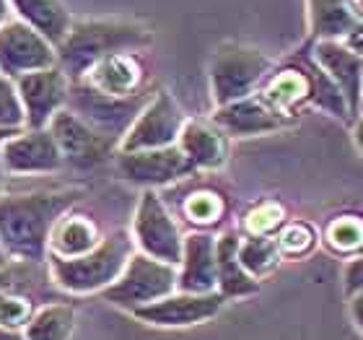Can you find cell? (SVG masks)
Returning a JSON list of instances; mask_svg holds the SVG:
<instances>
[{
	"label": "cell",
	"instance_id": "obj_41",
	"mask_svg": "<svg viewBox=\"0 0 363 340\" xmlns=\"http://www.w3.org/2000/svg\"><path fill=\"white\" fill-rule=\"evenodd\" d=\"M16 133H21V130H0V143H3V141H8L11 136H16Z\"/></svg>",
	"mask_w": 363,
	"mask_h": 340
},
{
	"label": "cell",
	"instance_id": "obj_31",
	"mask_svg": "<svg viewBox=\"0 0 363 340\" xmlns=\"http://www.w3.org/2000/svg\"><path fill=\"white\" fill-rule=\"evenodd\" d=\"M286 224V208L280 203H257L244 216V229L250 236H275Z\"/></svg>",
	"mask_w": 363,
	"mask_h": 340
},
{
	"label": "cell",
	"instance_id": "obj_42",
	"mask_svg": "<svg viewBox=\"0 0 363 340\" xmlns=\"http://www.w3.org/2000/svg\"><path fill=\"white\" fill-rule=\"evenodd\" d=\"M358 117H363V102H361V109H358Z\"/></svg>",
	"mask_w": 363,
	"mask_h": 340
},
{
	"label": "cell",
	"instance_id": "obj_28",
	"mask_svg": "<svg viewBox=\"0 0 363 340\" xmlns=\"http://www.w3.org/2000/svg\"><path fill=\"white\" fill-rule=\"evenodd\" d=\"M306 70H309V78H311V106L325 109L327 114H333L337 120H356V114H353V109H350V104H348V99H345V94L335 86L333 78L327 76L314 60L306 62Z\"/></svg>",
	"mask_w": 363,
	"mask_h": 340
},
{
	"label": "cell",
	"instance_id": "obj_2",
	"mask_svg": "<svg viewBox=\"0 0 363 340\" xmlns=\"http://www.w3.org/2000/svg\"><path fill=\"white\" fill-rule=\"evenodd\" d=\"M151 42V29L130 18H78L57 47V65L70 81H84L101 60L120 53H140Z\"/></svg>",
	"mask_w": 363,
	"mask_h": 340
},
{
	"label": "cell",
	"instance_id": "obj_37",
	"mask_svg": "<svg viewBox=\"0 0 363 340\" xmlns=\"http://www.w3.org/2000/svg\"><path fill=\"white\" fill-rule=\"evenodd\" d=\"M13 18V11H11V3L8 0H0V29L6 26L8 21Z\"/></svg>",
	"mask_w": 363,
	"mask_h": 340
},
{
	"label": "cell",
	"instance_id": "obj_40",
	"mask_svg": "<svg viewBox=\"0 0 363 340\" xmlns=\"http://www.w3.org/2000/svg\"><path fill=\"white\" fill-rule=\"evenodd\" d=\"M0 340H23V335H13V333H6V330H0Z\"/></svg>",
	"mask_w": 363,
	"mask_h": 340
},
{
	"label": "cell",
	"instance_id": "obj_9",
	"mask_svg": "<svg viewBox=\"0 0 363 340\" xmlns=\"http://www.w3.org/2000/svg\"><path fill=\"white\" fill-rule=\"evenodd\" d=\"M184 114L179 104L169 91L159 89L153 94L135 125L128 130V136L122 138L120 151H153V148H169L179 143L182 128H184Z\"/></svg>",
	"mask_w": 363,
	"mask_h": 340
},
{
	"label": "cell",
	"instance_id": "obj_6",
	"mask_svg": "<svg viewBox=\"0 0 363 340\" xmlns=\"http://www.w3.org/2000/svg\"><path fill=\"white\" fill-rule=\"evenodd\" d=\"M177 286H179L177 265L161 263L143 252H135L120 278L106 291H101V299L125 312H135L140 307H148V304L172 296Z\"/></svg>",
	"mask_w": 363,
	"mask_h": 340
},
{
	"label": "cell",
	"instance_id": "obj_30",
	"mask_svg": "<svg viewBox=\"0 0 363 340\" xmlns=\"http://www.w3.org/2000/svg\"><path fill=\"white\" fill-rule=\"evenodd\" d=\"M272 239L283 257H306L317 247V231L306 221H286Z\"/></svg>",
	"mask_w": 363,
	"mask_h": 340
},
{
	"label": "cell",
	"instance_id": "obj_26",
	"mask_svg": "<svg viewBox=\"0 0 363 340\" xmlns=\"http://www.w3.org/2000/svg\"><path fill=\"white\" fill-rule=\"evenodd\" d=\"M322 239L342 260L363 255V216H358V213L335 216V219L327 221Z\"/></svg>",
	"mask_w": 363,
	"mask_h": 340
},
{
	"label": "cell",
	"instance_id": "obj_7",
	"mask_svg": "<svg viewBox=\"0 0 363 340\" xmlns=\"http://www.w3.org/2000/svg\"><path fill=\"white\" fill-rule=\"evenodd\" d=\"M133 239H135L138 252L179 268L182 252H184V234L174 213L169 211L164 197L156 190H143L138 197L135 216H133Z\"/></svg>",
	"mask_w": 363,
	"mask_h": 340
},
{
	"label": "cell",
	"instance_id": "obj_23",
	"mask_svg": "<svg viewBox=\"0 0 363 340\" xmlns=\"http://www.w3.org/2000/svg\"><path fill=\"white\" fill-rule=\"evenodd\" d=\"M239 242L242 236L236 231H223L218 236V247H216V257H218V294L231 302V299H244L259 291V280L255 275L244 270V265L239 263Z\"/></svg>",
	"mask_w": 363,
	"mask_h": 340
},
{
	"label": "cell",
	"instance_id": "obj_35",
	"mask_svg": "<svg viewBox=\"0 0 363 340\" xmlns=\"http://www.w3.org/2000/svg\"><path fill=\"white\" fill-rule=\"evenodd\" d=\"M345 45L353 47V50H356V53L363 57V21H361V26H358V29L353 31L348 39H345Z\"/></svg>",
	"mask_w": 363,
	"mask_h": 340
},
{
	"label": "cell",
	"instance_id": "obj_10",
	"mask_svg": "<svg viewBox=\"0 0 363 340\" xmlns=\"http://www.w3.org/2000/svg\"><path fill=\"white\" fill-rule=\"evenodd\" d=\"M50 133H52L57 146H60L65 164L76 169L101 167L104 161H109L120 151L117 141L101 136L99 130L86 125L78 114L70 112L68 106L60 114H55V120L50 122Z\"/></svg>",
	"mask_w": 363,
	"mask_h": 340
},
{
	"label": "cell",
	"instance_id": "obj_25",
	"mask_svg": "<svg viewBox=\"0 0 363 340\" xmlns=\"http://www.w3.org/2000/svg\"><path fill=\"white\" fill-rule=\"evenodd\" d=\"M76 330V307L65 302L45 304L23 327V340H70Z\"/></svg>",
	"mask_w": 363,
	"mask_h": 340
},
{
	"label": "cell",
	"instance_id": "obj_5",
	"mask_svg": "<svg viewBox=\"0 0 363 340\" xmlns=\"http://www.w3.org/2000/svg\"><path fill=\"white\" fill-rule=\"evenodd\" d=\"M153 94L156 91L145 89L135 97H109V94H101L94 86H89L86 81H70L68 109L78 114L86 125L99 130L101 136L122 143V138L135 125V120L148 106Z\"/></svg>",
	"mask_w": 363,
	"mask_h": 340
},
{
	"label": "cell",
	"instance_id": "obj_29",
	"mask_svg": "<svg viewBox=\"0 0 363 340\" xmlns=\"http://www.w3.org/2000/svg\"><path fill=\"white\" fill-rule=\"evenodd\" d=\"M283 255H280L278 244L272 236H242L239 242V263L244 265V270L255 275V278H265L280 265Z\"/></svg>",
	"mask_w": 363,
	"mask_h": 340
},
{
	"label": "cell",
	"instance_id": "obj_14",
	"mask_svg": "<svg viewBox=\"0 0 363 340\" xmlns=\"http://www.w3.org/2000/svg\"><path fill=\"white\" fill-rule=\"evenodd\" d=\"M213 122L218 125L228 138H252V136H267V133H278L283 128L294 125V117L283 114L280 109L267 102L262 94H252L247 99H239L234 104L216 106Z\"/></svg>",
	"mask_w": 363,
	"mask_h": 340
},
{
	"label": "cell",
	"instance_id": "obj_19",
	"mask_svg": "<svg viewBox=\"0 0 363 340\" xmlns=\"http://www.w3.org/2000/svg\"><path fill=\"white\" fill-rule=\"evenodd\" d=\"M177 146L187 156L192 172H216L228 161V136L213 120H187Z\"/></svg>",
	"mask_w": 363,
	"mask_h": 340
},
{
	"label": "cell",
	"instance_id": "obj_24",
	"mask_svg": "<svg viewBox=\"0 0 363 340\" xmlns=\"http://www.w3.org/2000/svg\"><path fill=\"white\" fill-rule=\"evenodd\" d=\"M104 236L99 234L96 224L89 216L81 213H65L60 219V224L55 226L52 239H50V257H81L86 252H91L94 247H99Z\"/></svg>",
	"mask_w": 363,
	"mask_h": 340
},
{
	"label": "cell",
	"instance_id": "obj_12",
	"mask_svg": "<svg viewBox=\"0 0 363 340\" xmlns=\"http://www.w3.org/2000/svg\"><path fill=\"white\" fill-rule=\"evenodd\" d=\"M117 172L122 180H128L130 185H138L143 190L164 187V185H172L182 177L195 174L179 146L133 153L117 151Z\"/></svg>",
	"mask_w": 363,
	"mask_h": 340
},
{
	"label": "cell",
	"instance_id": "obj_32",
	"mask_svg": "<svg viewBox=\"0 0 363 340\" xmlns=\"http://www.w3.org/2000/svg\"><path fill=\"white\" fill-rule=\"evenodd\" d=\"M0 130H26V112L16 81L0 76Z\"/></svg>",
	"mask_w": 363,
	"mask_h": 340
},
{
	"label": "cell",
	"instance_id": "obj_1",
	"mask_svg": "<svg viewBox=\"0 0 363 340\" xmlns=\"http://www.w3.org/2000/svg\"><path fill=\"white\" fill-rule=\"evenodd\" d=\"M78 190H39L0 197V244L16 263L50 260L55 226L78 200Z\"/></svg>",
	"mask_w": 363,
	"mask_h": 340
},
{
	"label": "cell",
	"instance_id": "obj_34",
	"mask_svg": "<svg viewBox=\"0 0 363 340\" xmlns=\"http://www.w3.org/2000/svg\"><path fill=\"white\" fill-rule=\"evenodd\" d=\"M348 309H350V317H353V322H356V327H358V333L363 335V291H358L356 296H350Z\"/></svg>",
	"mask_w": 363,
	"mask_h": 340
},
{
	"label": "cell",
	"instance_id": "obj_17",
	"mask_svg": "<svg viewBox=\"0 0 363 340\" xmlns=\"http://www.w3.org/2000/svg\"><path fill=\"white\" fill-rule=\"evenodd\" d=\"M311 60L333 78L335 86L345 94L350 109L358 117L363 102V57L345 42H314Z\"/></svg>",
	"mask_w": 363,
	"mask_h": 340
},
{
	"label": "cell",
	"instance_id": "obj_43",
	"mask_svg": "<svg viewBox=\"0 0 363 340\" xmlns=\"http://www.w3.org/2000/svg\"><path fill=\"white\" fill-rule=\"evenodd\" d=\"M358 6H361V11H363V0H358Z\"/></svg>",
	"mask_w": 363,
	"mask_h": 340
},
{
	"label": "cell",
	"instance_id": "obj_16",
	"mask_svg": "<svg viewBox=\"0 0 363 340\" xmlns=\"http://www.w3.org/2000/svg\"><path fill=\"white\" fill-rule=\"evenodd\" d=\"M218 236L211 231H192L184 236V252L179 263V286L184 294H213L218 291Z\"/></svg>",
	"mask_w": 363,
	"mask_h": 340
},
{
	"label": "cell",
	"instance_id": "obj_36",
	"mask_svg": "<svg viewBox=\"0 0 363 340\" xmlns=\"http://www.w3.org/2000/svg\"><path fill=\"white\" fill-rule=\"evenodd\" d=\"M353 143H356V148L363 153V117L353 120Z\"/></svg>",
	"mask_w": 363,
	"mask_h": 340
},
{
	"label": "cell",
	"instance_id": "obj_22",
	"mask_svg": "<svg viewBox=\"0 0 363 340\" xmlns=\"http://www.w3.org/2000/svg\"><path fill=\"white\" fill-rule=\"evenodd\" d=\"M259 94L270 102L275 109L298 120L301 106L311 104V78L306 65H286L275 70L259 89Z\"/></svg>",
	"mask_w": 363,
	"mask_h": 340
},
{
	"label": "cell",
	"instance_id": "obj_18",
	"mask_svg": "<svg viewBox=\"0 0 363 340\" xmlns=\"http://www.w3.org/2000/svg\"><path fill=\"white\" fill-rule=\"evenodd\" d=\"M358 0H306V26L314 42H345L361 26Z\"/></svg>",
	"mask_w": 363,
	"mask_h": 340
},
{
	"label": "cell",
	"instance_id": "obj_21",
	"mask_svg": "<svg viewBox=\"0 0 363 340\" xmlns=\"http://www.w3.org/2000/svg\"><path fill=\"white\" fill-rule=\"evenodd\" d=\"M18 21L29 23L31 29L60 47L73 29V16L62 0H8Z\"/></svg>",
	"mask_w": 363,
	"mask_h": 340
},
{
	"label": "cell",
	"instance_id": "obj_13",
	"mask_svg": "<svg viewBox=\"0 0 363 340\" xmlns=\"http://www.w3.org/2000/svg\"><path fill=\"white\" fill-rule=\"evenodd\" d=\"M226 299L213 291V294H184V291H174L172 296L153 302L148 307L130 312L133 317H138L145 325L153 327H189V325H203L208 319H213L223 309Z\"/></svg>",
	"mask_w": 363,
	"mask_h": 340
},
{
	"label": "cell",
	"instance_id": "obj_11",
	"mask_svg": "<svg viewBox=\"0 0 363 340\" xmlns=\"http://www.w3.org/2000/svg\"><path fill=\"white\" fill-rule=\"evenodd\" d=\"M18 97H21L23 112H26V130H45L68 106L70 78L62 73L60 65L47 70H37L16 81Z\"/></svg>",
	"mask_w": 363,
	"mask_h": 340
},
{
	"label": "cell",
	"instance_id": "obj_38",
	"mask_svg": "<svg viewBox=\"0 0 363 340\" xmlns=\"http://www.w3.org/2000/svg\"><path fill=\"white\" fill-rule=\"evenodd\" d=\"M6 180H8V172H6V164H3V153H0V197L6 195Z\"/></svg>",
	"mask_w": 363,
	"mask_h": 340
},
{
	"label": "cell",
	"instance_id": "obj_39",
	"mask_svg": "<svg viewBox=\"0 0 363 340\" xmlns=\"http://www.w3.org/2000/svg\"><path fill=\"white\" fill-rule=\"evenodd\" d=\"M8 265H11V255H8L6 247L0 244V270H3V268H8Z\"/></svg>",
	"mask_w": 363,
	"mask_h": 340
},
{
	"label": "cell",
	"instance_id": "obj_20",
	"mask_svg": "<svg viewBox=\"0 0 363 340\" xmlns=\"http://www.w3.org/2000/svg\"><path fill=\"white\" fill-rule=\"evenodd\" d=\"M84 81L109 97H135L145 91L148 73L138 53H120L99 62Z\"/></svg>",
	"mask_w": 363,
	"mask_h": 340
},
{
	"label": "cell",
	"instance_id": "obj_15",
	"mask_svg": "<svg viewBox=\"0 0 363 340\" xmlns=\"http://www.w3.org/2000/svg\"><path fill=\"white\" fill-rule=\"evenodd\" d=\"M0 153L8 174H52L65 164L50 128L16 133L0 143Z\"/></svg>",
	"mask_w": 363,
	"mask_h": 340
},
{
	"label": "cell",
	"instance_id": "obj_33",
	"mask_svg": "<svg viewBox=\"0 0 363 340\" xmlns=\"http://www.w3.org/2000/svg\"><path fill=\"white\" fill-rule=\"evenodd\" d=\"M342 291H345L348 299L356 296L358 291H363V255L345 260V268H342Z\"/></svg>",
	"mask_w": 363,
	"mask_h": 340
},
{
	"label": "cell",
	"instance_id": "obj_27",
	"mask_svg": "<svg viewBox=\"0 0 363 340\" xmlns=\"http://www.w3.org/2000/svg\"><path fill=\"white\" fill-rule=\"evenodd\" d=\"M179 213L189 226H195V231H208L226 216V200L216 190L200 187L182 200Z\"/></svg>",
	"mask_w": 363,
	"mask_h": 340
},
{
	"label": "cell",
	"instance_id": "obj_3",
	"mask_svg": "<svg viewBox=\"0 0 363 340\" xmlns=\"http://www.w3.org/2000/svg\"><path fill=\"white\" fill-rule=\"evenodd\" d=\"M135 239L130 231H112L106 234L99 247L81 257H50L47 270L55 286L68 291V294H101L120 278L122 270L128 268L130 257L135 255Z\"/></svg>",
	"mask_w": 363,
	"mask_h": 340
},
{
	"label": "cell",
	"instance_id": "obj_8",
	"mask_svg": "<svg viewBox=\"0 0 363 340\" xmlns=\"http://www.w3.org/2000/svg\"><path fill=\"white\" fill-rule=\"evenodd\" d=\"M57 65V47L34 31L29 23L11 18L0 29V76L18 78Z\"/></svg>",
	"mask_w": 363,
	"mask_h": 340
},
{
	"label": "cell",
	"instance_id": "obj_4",
	"mask_svg": "<svg viewBox=\"0 0 363 340\" xmlns=\"http://www.w3.org/2000/svg\"><path fill=\"white\" fill-rule=\"evenodd\" d=\"M272 60L257 47L223 42L211 57V94L216 106L257 94L272 76Z\"/></svg>",
	"mask_w": 363,
	"mask_h": 340
}]
</instances>
